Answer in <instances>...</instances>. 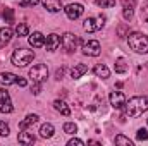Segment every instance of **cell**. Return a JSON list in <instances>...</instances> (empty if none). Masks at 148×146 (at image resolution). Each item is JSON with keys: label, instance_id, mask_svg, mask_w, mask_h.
<instances>
[{"label": "cell", "instance_id": "1", "mask_svg": "<svg viewBox=\"0 0 148 146\" xmlns=\"http://www.w3.org/2000/svg\"><path fill=\"white\" fill-rule=\"evenodd\" d=\"M148 110V98L147 96H133L129 102L126 100L124 105V115L126 117H140Z\"/></svg>", "mask_w": 148, "mask_h": 146}, {"label": "cell", "instance_id": "2", "mask_svg": "<svg viewBox=\"0 0 148 146\" xmlns=\"http://www.w3.org/2000/svg\"><path fill=\"white\" fill-rule=\"evenodd\" d=\"M10 60L16 67H26L28 64H31L35 60V52L28 50V48H17V50H14Z\"/></svg>", "mask_w": 148, "mask_h": 146}, {"label": "cell", "instance_id": "3", "mask_svg": "<svg viewBox=\"0 0 148 146\" xmlns=\"http://www.w3.org/2000/svg\"><path fill=\"white\" fill-rule=\"evenodd\" d=\"M127 43L131 50L136 53H148V36L143 33H131L127 35Z\"/></svg>", "mask_w": 148, "mask_h": 146}, {"label": "cell", "instance_id": "4", "mask_svg": "<svg viewBox=\"0 0 148 146\" xmlns=\"http://www.w3.org/2000/svg\"><path fill=\"white\" fill-rule=\"evenodd\" d=\"M60 45L64 46V50H67L69 53H73V52H76L79 48L81 38L77 36V35H74V33H64L62 38H60Z\"/></svg>", "mask_w": 148, "mask_h": 146}, {"label": "cell", "instance_id": "5", "mask_svg": "<svg viewBox=\"0 0 148 146\" xmlns=\"http://www.w3.org/2000/svg\"><path fill=\"white\" fill-rule=\"evenodd\" d=\"M29 77H31V81H35V83H45L47 77H48V69H47V65H45V64H36V65H33V67L29 69Z\"/></svg>", "mask_w": 148, "mask_h": 146}, {"label": "cell", "instance_id": "6", "mask_svg": "<svg viewBox=\"0 0 148 146\" xmlns=\"http://www.w3.org/2000/svg\"><path fill=\"white\" fill-rule=\"evenodd\" d=\"M105 26V16H97V17H88L83 24L84 31L86 33H93V31H98Z\"/></svg>", "mask_w": 148, "mask_h": 146}, {"label": "cell", "instance_id": "7", "mask_svg": "<svg viewBox=\"0 0 148 146\" xmlns=\"http://www.w3.org/2000/svg\"><path fill=\"white\" fill-rule=\"evenodd\" d=\"M102 52V46L97 40H90L86 43H83V53L88 55V57H98Z\"/></svg>", "mask_w": 148, "mask_h": 146}, {"label": "cell", "instance_id": "8", "mask_svg": "<svg viewBox=\"0 0 148 146\" xmlns=\"http://www.w3.org/2000/svg\"><path fill=\"white\" fill-rule=\"evenodd\" d=\"M64 12H66V16H67L71 21H76V19H79V17L83 16L84 7H83L81 3H69V5L64 9Z\"/></svg>", "mask_w": 148, "mask_h": 146}, {"label": "cell", "instance_id": "9", "mask_svg": "<svg viewBox=\"0 0 148 146\" xmlns=\"http://www.w3.org/2000/svg\"><path fill=\"white\" fill-rule=\"evenodd\" d=\"M12 110H14V107H12V102H10L9 91L0 89V112H3V113H10Z\"/></svg>", "mask_w": 148, "mask_h": 146}, {"label": "cell", "instance_id": "10", "mask_svg": "<svg viewBox=\"0 0 148 146\" xmlns=\"http://www.w3.org/2000/svg\"><path fill=\"white\" fill-rule=\"evenodd\" d=\"M109 100H110V105L115 110L124 108V105H126V95L121 93V91H112L110 96H109Z\"/></svg>", "mask_w": 148, "mask_h": 146}, {"label": "cell", "instance_id": "11", "mask_svg": "<svg viewBox=\"0 0 148 146\" xmlns=\"http://www.w3.org/2000/svg\"><path fill=\"white\" fill-rule=\"evenodd\" d=\"M41 5L48 10V12H60L64 10V5H62V0H41Z\"/></svg>", "mask_w": 148, "mask_h": 146}, {"label": "cell", "instance_id": "12", "mask_svg": "<svg viewBox=\"0 0 148 146\" xmlns=\"http://www.w3.org/2000/svg\"><path fill=\"white\" fill-rule=\"evenodd\" d=\"M45 46H47V50H48V52H55V50L60 46V36H59L57 33L48 35L47 40H45Z\"/></svg>", "mask_w": 148, "mask_h": 146}, {"label": "cell", "instance_id": "13", "mask_svg": "<svg viewBox=\"0 0 148 146\" xmlns=\"http://www.w3.org/2000/svg\"><path fill=\"white\" fill-rule=\"evenodd\" d=\"M29 45H31L33 48H41V46H45V36H43L40 31H35V33L29 36Z\"/></svg>", "mask_w": 148, "mask_h": 146}, {"label": "cell", "instance_id": "14", "mask_svg": "<svg viewBox=\"0 0 148 146\" xmlns=\"http://www.w3.org/2000/svg\"><path fill=\"white\" fill-rule=\"evenodd\" d=\"M86 72H88V67L84 64H76L73 69H71V77L73 79H79V77H83Z\"/></svg>", "mask_w": 148, "mask_h": 146}, {"label": "cell", "instance_id": "15", "mask_svg": "<svg viewBox=\"0 0 148 146\" xmlns=\"http://www.w3.org/2000/svg\"><path fill=\"white\" fill-rule=\"evenodd\" d=\"M17 141H19L21 145H33V143L36 141V138H35L31 132H26V129H24L23 132H19V136H17Z\"/></svg>", "mask_w": 148, "mask_h": 146}, {"label": "cell", "instance_id": "16", "mask_svg": "<svg viewBox=\"0 0 148 146\" xmlns=\"http://www.w3.org/2000/svg\"><path fill=\"white\" fill-rule=\"evenodd\" d=\"M53 108L57 110V112H60L62 115H66V117L71 115V108L67 107V103H66L64 100H55V102H53Z\"/></svg>", "mask_w": 148, "mask_h": 146}, {"label": "cell", "instance_id": "17", "mask_svg": "<svg viewBox=\"0 0 148 146\" xmlns=\"http://www.w3.org/2000/svg\"><path fill=\"white\" fill-rule=\"evenodd\" d=\"M38 119H40V117H38L36 113H29V115H26V119H24V120H23V122L19 124V129H21V131H24V129H28L29 126H33V124H36V122H38Z\"/></svg>", "mask_w": 148, "mask_h": 146}, {"label": "cell", "instance_id": "18", "mask_svg": "<svg viewBox=\"0 0 148 146\" xmlns=\"http://www.w3.org/2000/svg\"><path fill=\"white\" fill-rule=\"evenodd\" d=\"M93 74H95L97 77L107 79V77L110 76V71H109V67H107V65H103V64H98V65H95V69H93Z\"/></svg>", "mask_w": 148, "mask_h": 146}, {"label": "cell", "instance_id": "19", "mask_svg": "<svg viewBox=\"0 0 148 146\" xmlns=\"http://www.w3.org/2000/svg\"><path fill=\"white\" fill-rule=\"evenodd\" d=\"M53 132H55V127L52 126V124H43L41 126V129H40V136L41 138H45V139H50L52 136H53Z\"/></svg>", "mask_w": 148, "mask_h": 146}, {"label": "cell", "instance_id": "20", "mask_svg": "<svg viewBox=\"0 0 148 146\" xmlns=\"http://www.w3.org/2000/svg\"><path fill=\"white\" fill-rule=\"evenodd\" d=\"M12 40V29L10 28H2L0 29V46H5Z\"/></svg>", "mask_w": 148, "mask_h": 146}, {"label": "cell", "instance_id": "21", "mask_svg": "<svg viewBox=\"0 0 148 146\" xmlns=\"http://www.w3.org/2000/svg\"><path fill=\"white\" fill-rule=\"evenodd\" d=\"M16 79H17V76L12 72H2L0 74V84H5V86H9V84H14L16 83Z\"/></svg>", "mask_w": 148, "mask_h": 146}, {"label": "cell", "instance_id": "22", "mask_svg": "<svg viewBox=\"0 0 148 146\" xmlns=\"http://www.w3.org/2000/svg\"><path fill=\"white\" fill-rule=\"evenodd\" d=\"M28 33H29V28H28V24L26 23H19L17 26H16V35L21 38V36H28Z\"/></svg>", "mask_w": 148, "mask_h": 146}, {"label": "cell", "instance_id": "23", "mask_svg": "<svg viewBox=\"0 0 148 146\" xmlns=\"http://www.w3.org/2000/svg\"><path fill=\"white\" fill-rule=\"evenodd\" d=\"M115 145H124V146H133V141L129 139V138H126V136H122V134H119V136H115Z\"/></svg>", "mask_w": 148, "mask_h": 146}, {"label": "cell", "instance_id": "24", "mask_svg": "<svg viewBox=\"0 0 148 146\" xmlns=\"http://www.w3.org/2000/svg\"><path fill=\"white\" fill-rule=\"evenodd\" d=\"M126 62H124V59H117L115 60V72H119V74H124L126 72Z\"/></svg>", "mask_w": 148, "mask_h": 146}, {"label": "cell", "instance_id": "25", "mask_svg": "<svg viewBox=\"0 0 148 146\" xmlns=\"http://www.w3.org/2000/svg\"><path fill=\"white\" fill-rule=\"evenodd\" d=\"M95 3L102 9H110L115 5V0H95Z\"/></svg>", "mask_w": 148, "mask_h": 146}, {"label": "cell", "instance_id": "26", "mask_svg": "<svg viewBox=\"0 0 148 146\" xmlns=\"http://www.w3.org/2000/svg\"><path fill=\"white\" fill-rule=\"evenodd\" d=\"M3 21L5 23H14V10L12 9H9V7H5V10H3Z\"/></svg>", "mask_w": 148, "mask_h": 146}, {"label": "cell", "instance_id": "27", "mask_svg": "<svg viewBox=\"0 0 148 146\" xmlns=\"http://www.w3.org/2000/svg\"><path fill=\"white\" fill-rule=\"evenodd\" d=\"M64 132H67V134H76V132H77V126H76L74 122H66V124H64Z\"/></svg>", "mask_w": 148, "mask_h": 146}, {"label": "cell", "instance_id": "28", "mask_svg": "<svg viewBox=\"0 0 148 146\" xmlns=\"http://www.w3.org/2000/svg\"><path fill=\"white\" fill-rule=\"evenodd\" d=\"M122 16H124V19H126V21H131V19H133V16H134V12H133V9H131V7H124Z\"/></svg>", "mask_w": 148, "mask_h": 146}, {"label": "cell", "instance_id": "29", "mask_svg": "<svg viewBox=\"0 0 148 146\" xmlns=\"http://www.w3.org/2000/svg\"><path fill=\"white\" fill-rule=\"evenodd\" d=\"M136 138H138L140 141H147V139H148V131H147V129H138Z\"/></svg>", "mask_w": 148, "mask_h": 146}, {"label": "cell", "instance_id": "30", "mask_svg": "<svg viewBox=\"0 0 148 146\" xmlns=\"http://www.w3.org/2000/svg\"><path fill=\"white\" fill-rule=\"evenodd\" d=\"M9 132H10L9 126H7L3 120H0V136H9Z\"/></svg>", "mask_w": 148, "mask_h": 146}, {"label": "cell", "instance_id": "31", "mask_svg": "<svg viewBox=\"0 0 148 146\" xmlns=\"http://www.w3.org/2000/svg\"><path fill=\"white\" fill-rule=\"evenodd\" d=\"M31 93H33V95H40V93H41V83H35V81H33V84H31Z\"/></svg>", "mask_w": 148, "mask_h": 146}, {"label": "cell", "instance_id": "32", "mask_svg": "<svg viewBox=\"0 0 148 146\" xmlns=\"http://www.w3.org/2000/svg\"><path fill=\"white\" fill-rule=\"evenodd\" d=\"M38 2H40V0H21L19 5H21V7H35Z\"/></svg>", "mask_w": 148, "mask_h": 146}, {"label": "cell", "instance_id": "33", "mask_svg": "<svg viewBox=\"0 0 148 146\" xmlns=\"http://www.w3.org/2000/svg\"><path fill=\"white\" fill-rule=\"evenodd\" d=\"M67 145H69V146H74V145L83 146V145H84V141H81V139H77V138H73V139H71V141H69Z\"/></svg>", "mask_w": 148, "mask_h": 146}, {"label": "cell", "instance_id": "34", "mask_svg": "<svg viewBox=\"0 0 148 146\" xmlns=\"http://www.w3.org/2000/svg\"><path fill=\"white\" fill-rule=\"evenodd\" d=\"M126 31H127V26H126V24H122V26H119V36H121V38L127 36V35H126Z\"/></svg>", "mask_w": 148, "mask_h": 146}, {"label": "cell", "instance_id": "35", "mask_svg": "<svg viewBox=\"0 0 148 146\" xmlns=\"http://www.w3.org/2000/svg\"><path fill=\"white\" fill-rule=\"evenodd\" d=\"M134 3H136V0H122V5H124V7H131V9H134Z\"/></svg>", "mask_w": 148, "mask_h": 146}, {"label": "cell", "instance_id": "36", "mask_svg": "<svg viewBox=\"0 0 148 146\" xmlns=\"http://www.w3.org/2000/svg\"><path fill=\"white\" fill-rule=\"evenodd\" d=\"M16 84H17V86H21V88H24L28 83H26V79H24V77H17V79H16Z\"/></svg>", "mask_w": 148, "mask_h": 146}, {"label": "cell", "instance_id": "37", "mask_svg": "<svg viewBox=\"0 0 148 146\" xmlns=\"http://www.w3.org/2000/svg\"><path fill=\"white\" fill-rule=\"evenodd\" d=\"M64 71H66V69H59V71H57V72H55V77H57V79H59V81H60V79H62V77H64Z\"/></svg>", "mask_w": 148, "mask_h": 146}, {"label": "cell", "instance_id": "38", "mask_svg": "<svg viewBox=\"0 0 148 146\" xmlns=\"http://www.w3.org/2000/svg\"><path fill=\"white\" fill-rule=\"evenodd\" d=\"M147 122H148V119H147Z\"/></svg>", "mask_w": 148, "mask_h": 146}, {"label": "cell", "instance_id": "39", "mask_svg": "<svg viewBox=\"0 0 148 146\" xmlns=\"http://www.w3.org/2000/svg\"><path fill=\"white\" fill-rule=\"evenodd\" d=\"M147 3H148V0H147Z\"/></svg>", "mask_w": 148, "mask_h": 146}]
</instances>
